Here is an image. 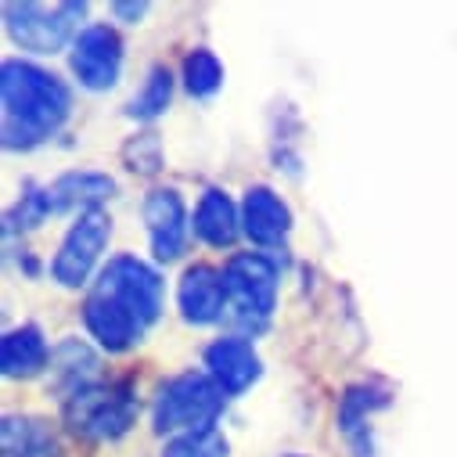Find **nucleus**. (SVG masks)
<instances>
[{
  "instance_id": "9b49d317",
  "label": "nucleus",
  "mask_w": 457,
  "mask_h": 457,
  "mask_svg": "<svg viewBox=\"0 0 457 457\" xmlns=\"http://www.w3.org/2000/svg\"><path fill=\"white\" fill-rule=\"evenodd\" d=\"M292 231V209L270 187H249L242 198V235L260 249H278Z\"/></svg>"
},
{
  "instance_id": "423d86ee",
  "label": "nucleus",
  "mask_w": 457,
  "mask_h": 457,
  "mask_svg": "<svg viewBox=\"0 0 457 457\" xmlns=\"http://www.w3.org/2000/svg\"><path fill=\"white\" fill-rule=\"evenodd\" d=\"M94 292L104 295L108 303H116L120 310H127L145 331L162 313V278L152 263L137 256H112L97 274Z\"/></svg>"
},
{
  "instance_id": "6ab92c4d",
  "label": "nucleus",
  "mask_w": 457,
  "mask_h": 457,
  "mask_svg": "<svg viewBox=\"0 0 457 457\" xmlns=\"http://www.w3.org/2000/svg\"><path fill=\"white\" fill-rule=\"evenodd\" d=\"M0 443L4 457H58V439L44 418H8Z\"/></svg>"
},
{
  "instance_id": "6e6552de",
  "label": "nucleus",
  "mask_w": 457,
  "mask_h": 457,
  "mask_svg": "<svg viewBox=\"0 0 457 457\" xmlns=\"http://www.w3.org/2000/svg\"><path fill=\"white\" fill-rule=\"evenodd\" d=\"M69 65H72V76L79 79L83 90H108L120 83V72H123V40L120 33L97 22V26H87L72 51H69Z\"/></svg>"
},
{
  "instance_id": "7ed1b4c3",
  "label": "nucleus",
  "mask_w": 457,
  "mask_h": 457,
  "mask_svg": "<svg viewBox=\"0 0 457 457\" xmlns=\"http://www.w3.org/2000/svg\"><path fill=\"white\" fill-rule=\"evenodd\" d=\"M223 403H227V393L205 371H184L159 386L155 403H152V425L159 436L216 428Z\"/></svg>"
},
{
  "instance_id": "412c9836",
  "label": "nucleus",
  "mask_w": 457,
  "mask_h": 457,
  "mask_svg": "<svg viewBox=\"0 0 457 457\" xmlns=\"http://www.w3.org/2000/svg\"><path fill=\"white\" fill-rule=\"evenodd\" d=\"M184 87L191 97H212L223 87V65L212 51L198 47L184 58Z\"/></svg>"
},
{
  "instance_id": "20e7f679",
  "label": "nucleus",
  "mask_w": 457,
  "mask_h": 457,
  "mask_svg": "<svg viewBox=\"0 0 457 457\" xmlns=\"http://www.w3.org/2000/svg\"><path fill=\"white\" fill-rule=\"evenodd\" d=\"M87 15V4L65 0V4H37V0H12L4 4V29L8 37L33 54H54L65 44H76L79 19Z\"/></svg>"
},
{
  "instance_id": "f3484780",
  "label": "nucleus",
  "mask_w": 457,
  "mask_h": 457,
  "mask_svg": "<svg viewBox=\"0 0 457 457\" xmlns=\"http://www.w3.org/2000/svg\"><path fill=\"white\" fill-rule=\"evenodd\" d=\"M389 407V389L382 386H353L346 389L338 403V428L346 432V439L353 443L357 457H371V439H368V418L375 411Z\"/></svg>"
},
{
  "instance_id": "2eb2a0df",
  "label": "nucleus",
  "mask_w": 457,
  "mask_h": 457,
  "mask_svg": "<svg viewBox=\"0 0 457 457\" xmlns=\"http://www.w3.org/2000/svg\"><path fill=\"white\" fill-rule=\"evenodd\" d=\"M116 180L108 173H94V170H76L58 177L54 184H47V198H51V212H94L101 209L104 198H112Z\"/></svg>"
},
{
  "instance_id": "1a4fd4ad",
  "label": "nucleus",
  "mask_w": 457,
  "mask_h": 457,
  "mask_svg": "<svg viewBox=\"0 0 457 457\" xmlns=\"http://www.w3.org/2000/svg\"><path fill=\"white\" fill-rule=\"evenodd\" d=\"M260 371H263L260 353L253 346V338H245V335H223L205 346V375L227 396L245 393L260 378Z\"/></svg>"
},
{
  "instance_id": "f257e3e1",
  "label": "nucleus",
  "mask_w": 457,
  "mask_h": 457,
  "mask_svg": "<svg viewBox=\"0 0 457 457\" xmlns=\"http://www.w3.org/2000/svg\"><path fill=\"white\" fill-rule=\"evenodd\" d=\"M0 104H4V123H0L4 148L29 152L65 127L72 112V94L44 65L8 58L0 69Z\"/></svg>"
},
{
  "instance_id": "f8f14e48",
  "label": "nucleus",
  "mask_w": 457,
  "mask_h": 457,
  "mask_svg": "<svg viewBox=\"0 0 457 457\" xmlns=\"http://www.w3.org/2000/svg\"><path fill=\"white\" fill-rule=\"evenodd\" d=\"M177 310L187 324H212L227 313V288H223V270L209 263H195L180 274L177 285Z\"/></svg>"
},
{
  "instance_id": "9d476101",
  "label": "nucleus",
  "mask_w": 457,
  "mask_h": 457,
  "mask_svg": "<svg viewBox=\"0 0 457 457\" xmlns=\"http://www.w3.org/2000/svg\"><path fill=\"white\" fill-rule=\"evenodd\" d=\"M145 227H148V242H152L155 260L173 263L187 242V205H184L180 191L155 187L145 198Z\"/></svg>"
},
{
  "instance_id": "ddd939ff",
  "label": "nucleus",
  "mask_w": 457,
  "mask_h": 457,
  "mask_svg": "<svg viewBox=\"0 0 457 457\" xmlns=\"http://www.w3.org/2000/svg\"><path fill=\"white\" fill-rule=\"evenodd\" d=\"M83 324H87L90 338L108 353H127L145 338V328L127 310H120L116 303H108L97 292H90L83 303Z\"/></svg>"
},
{
  "instance_id": "b1692460",
  "label": "nucleus",
  "mask_w": 457,
  "mask_h": 457,
  "mask_svg": "<svg viewBox=\"0 0 457 457\" xmlns=\"http://www.w3.org/2000/svg\"><path fill=\"white\" fill-rule=\"evenodd\" d=\"M145 12H148V4H112V15H116V19H130V22L145 19Z\"/></svg>"
},
{
  "instance_id": "dca6fc26",
  "label": "nucleus",
  "mask_w": 457,
  "mask_h": 457,
  "mask_svg": "<svg viewBox=\"0 0 457 457\" xmlns=\"http://www.w3.org/2000/svg\"><path fill=\"white\" fill-rule=\"evenodd\" d=\"M51 364L47 338L37 324H19L0 342V368L8 378H33Z\"/></svg>"
},
{
  "instance_id": "a211bd4d",
  "label": "nucleus",
  "mask_w": 457,
  "mask_h": 457,
  "mask_svg": "<svg viewBox=\"0 0 457 457\" xmlns=\"http://www.w3.org/2000/svg\"><path fill=\"white\" fill-rule=\"evenodd\" d=\"M51 375H54V386L65 393V400L87 386H94V375H97V357L83 346L79 338H65L62 346L51 353Z\"/></svg>"
},
{
  "instance_id": "5701e85b",
  "label": "nucleus",
  "mask_w": 457,
  "mask_h": 457,
  "mask_svg": "<svg viewBox=\"0 0 457 457\" xmlns=\"http://www.w3.org/2000/svg\"><path fill=\"white\" fill-rule=\"evenodd\" d=\"M51 216V198L47 187H26V195L19 198V205L8 212V235L12 231H29V227H40Z\"/></svg>"
},
{
  "instance_id": "4468645a",
  "label": "nucleus",
  "mask_w": 457,
  "mask_h": 457,
  "mask_svg": "<svg viewBox=\"0 0 457 457\" xmlns=\"http://www.w3.org/2000/svg\"><path fill=\"white\" fill-rule=\"evenodd\" d=\"M191 231H195V238H202L205 245L227 249V245H235L238 235H242V209L235 205V198L227 195V191L209 187V191L198 198V205H195Z\"/></svg>"
},
{
  "instance_id": "4be33fe9",
  "label": "nucleus",
  "mask_w": 457,
  "mask_h": 457,
  "mask_svg": "<svg viewBox=\"0 0 457 457\" xmlns=\"http://www.w3.org/2000/svg\"><path fill=\"white\" fill-rule=\"evenodd\" d=\"M162 457H227V439L216 428L184 432V436H173L166 443Z\"/></svg>"
},
{
  "instance_id": "f03ea898",
  "label": "nucleus",
  "mask_w": 457,
  "mask_h": 457,
  "mask_svg": "<svg viewBox=\"0 0 457 457\" xmlns=\"http://www.w3.org/2000/svg\"><path fill=\"white\" fill-rule=\"evenodd\" d=\"M278 263L267 253H238L223 267L227 288V317H231L245 338L260 335L278 306Z\"/></svg>"
},
{
  "instance_id": "0eeeda50",
  "label": "nucleus",
  "mask_w": 457,
  "mask_h": 457,
  "mask_svg": "<svg viewBox=\"0 0 457 457\" xmlns=\"http://www.w3.org/2000/svg\"><path fill=\"white\" fill-rule=\"evenodd\" d=\"M108 238H112V220H108L104 209H94V212L76 216V223L69 227V235L62 238V245H58V253H54L51 278H54L62 288H79V285H87V278L94 274L101 253L108 249Z\"/></svg>"
},
{
  "instance_id": "39448f33",
  "label": "nucleus",
  "mask_w": 457,
  "mask_h": 457,
  "mask_svg": "<svg viewBox=\"0 0 457 457\" xmlns=\"http://www.w3.org/2000/svg\"><path fill=\"white\" fill-rule=\"evenodd\" d=\"M137 421V396L130 386H87L65 400V425L69 432L97 443H112L134 428Z\"/></svg>"
},
{
  "instance_id": "aec40b11",
  "label": "nucleus",
  "mask_w": 457,
  "mask_h": 457,
  "mask_svg": "<svg viewBox=\"0 0 457 457\" xmlns=\"http://www.w3.org/2000/svg\"><path fill=\"white\" fill-rule=\"evenodd\" d=\"M170 97H173V76H170V69H162V65H155L152 72H148V79L141 83V90L130 97V116L134 120H141V123H152V120H159L162 112L170 108Z\"/></svg>"
}]
</instances>
